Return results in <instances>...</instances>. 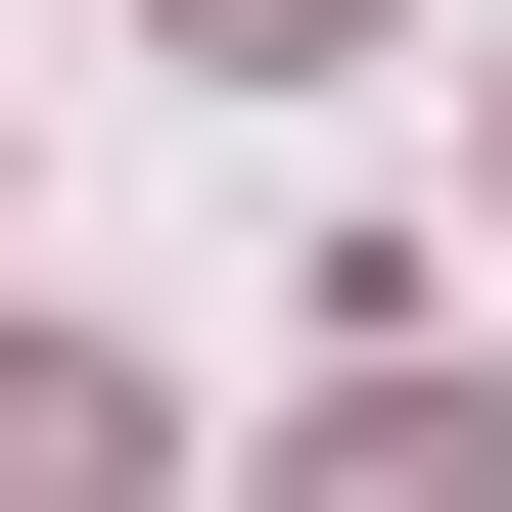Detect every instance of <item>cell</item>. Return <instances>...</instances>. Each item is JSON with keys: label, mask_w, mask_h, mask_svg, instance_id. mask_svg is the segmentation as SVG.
I'll list each match as a JSON object with an SVG mask.
<instances>
[{"label": "cell", "mask_w": 512, "mask_h": 512, "mask_svg": "<svg viewBox=\"0 0 512 512\" xmlns=\"http://www.w3.org/2000/svg\"><path fill=\"white\" fill-rule=\"evenodd\" d=\"M0 512H187V419H140V326H0Z\"/></svg>", "instance_id": "6da1fadb"}, {"label": "cell", "mask_w": 512, "mask_h": 512, "mask_svg": "<svg viewBox=\"0 0 512 512\" xmlns=\"http://www.w3.org/2000/svg\"><path fill=\"white\" fill-rule=\"evenodd\" d=\"M187 47H373V0H187Z\"/></svg>", "instance_id": "3957f363"}, {"label": "cell", "mask_w": 512, "mask_h": 512, "mask_svg": "<svg viewBox=\"0 0 512 512\" xmlns=\"http://www.w3.org/2000/svg\"><path fill=\"white\" fill-rule=\"evenodd\" d=\"M280 512H512V419H466V373H419V326H373V373L280 419Z\"/></svg>", "instance_id": "7a4b0ae2"}]
</instances>
